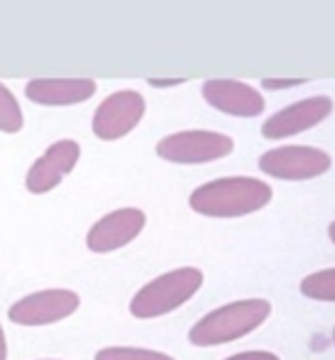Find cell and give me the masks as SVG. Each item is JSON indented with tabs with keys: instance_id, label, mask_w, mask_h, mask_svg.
<instances>
[{
	"instance_id": "1",
	"label": "cell",
	"mask_w": 335,
	"mask_h": 360,
	"mask_svg": "<svg viewBox=\"0 0 335 360\" xmlns=\"http://www.w3.org/2000/svg\"><path fill=\"white\" fill-rule=\"evenodd\" d=\"M273 191L267 181L255 177H223L198 186L191 193L193 212L207 218H239L264 209Z\"/></svg>"
},
{
	"instance_id": "2",
	"label": "cell",
	"mask_w": 335,
	"mask_h": 360,
	"mask_svg": "<svg viewBox=\"0 0 335 360\" xmlns=\"http://www.w3.org/2000/svg\"><path fill=\"white\" fill-rule=\"evenodd\" d=\"M271 314V303L264 298H244L205 314L189 333L193 347H220L241 340L258 330Z\"/></svg>"
},
{
	"instance_id": "3",
	"label": "cell",
	"mask_w": 335,
	"mask_h": 360,
	"mask_svg": "<svg viewBox=\"0 0 335 360\" xmlns=\"http://www.w3.org/2000/svg\"><path fill=\"white\" fill-rule=\"evenodd\" d=\"M202 271L196 266H182L149 280L138 294L131 298L129 312L136 319H156L168 312H175L187 301H191L202 287Z\"/></svg>"
},
{
	"instance_id": "4",
	"label": "cell",
	"mask_w": 335,
	"mask_h": 360,
	"mask_svg": "<svg viewBox=\"0 0 335 360\" xmlns=\"http://www.w3.org/2000/svg\"><path fill=\"white\" fill-rule=\"evenodd\" d=\"M234 149V140L218 131H177V134L165 136L158 140L156 154L163 161L182 163V165H198V163H211L227 156Z\"/></svg>"
},
{
	"instance_id": "5",
	"label": "cell",
	"mask_w": 335,
	"mask_h": 360,
	"mask_svg": "<svg viewBox=\"0 0 335 360\" xmlns=\"http://www.w3.org/2000/svg\"><path fill=\"white\" fill-rule=\"evenodd\" d=\"M331 156L324 149L308 145L273 147L260 156V170L283 181H308L331 170Z\"/></svg>"
},
{
	"instance_id": "6",
	"label": "cell",
	"mask_w": 335,
	"mask_h": 360,
	"mask_svg": "<svg viewBox=\"0 0 335 360\" xmlns=\"http://www.w3.org/2000/svg\"><path fill=\"white\" fill-rule=\"evenodd\" d=\"M81 307V296L72 289H42L19 298L7 312L10 321L19 326H49L58 323Z\"/></svg>"
},
{
	"instance_id": "7",
	"label": "cell",
	"mask_w": 335,
	"mask_h": 360,
	"mask_svg": "<svg viewBox=\"0 0 335 360\" xmlns=\"http://www.w3.org/2000/svg\"><path fill=\"white\" fill-rule=\"evenodd\" d=\"M145 115V99L136 90H120L108 94L94 110L92 131L99 140L113 143L129 136Z\"/></svg>"
},
{
	"instance_id": "8",
	"label": "cell",
	"mask_w": 335,
	"mask_h": 360,
	"mask_svg": "<svg viewBox=\"0 0 335 360\" xmlns=\"http://www.w3.org/2000/svg\"><path fill=\"white\" fill-rule=\"evenodd\" d=\"M147 216L136 207L115 209V212L101 216L90 230H87L85 243L92 252H113L129 245L136 236L145 230Z\"/></svg>"
},
{
	"instance_id": "9",
	"label": "cell",
	"mask_w": 335,
	"mask_h": 360,
	"mask_svg": "<svg viewBox=\"0 0 335 360\" xmlns=\"http://www.w3.org/2000/svg\"><path fill=\"white\" fill-rule=\"evenodd\" d=\"M333 112L331 96H308L296 103H289L287 108L273 112L262 124V136L267 140H285L296 134L317 127Z\"/></svg>"
},
{
	"instance_id": "10",
	"label": "cell",
	"mask_w": 335,
	"mask_h": 360,
	"mask_svg": "<svg viewBox=\"0 0 335 360\" xmlns=\"http://www.w3.org/2000/svg\"><path fill=\"white\" fill-rule=\"evenodd\" d=\"M78 159H81V145L76 140L65 138L49 145L46 152L30 165L28 174H25V188L34 195H44V193L53 191L60 186L65 174L76 168Z\"/></svg>"
},
{
	"instance_id": "11",
	"label": "cell",
	"mask_w": 335,
	"mask_h": 360,
	"mask_svg": "<svg viewBox=\"0 0 335 360\" xmlns=\"http://www.w3.org/2000/svg\"><path fill=\"white\" fill-rule=\"evenodd\" d=\"M202 96L211 108L234 117H258L264 110V96L253 85L234 78H211L202 85Z\"/></svg>"
},
{
	"instance_id": "12",
	"label": "cell",
	"mask_w": 335,
	"mask_h": 360,
	"mask_svg": "<svg viewBox=\"0 0 335 360\" xmlns=\"http://www.w3.org/2000/svg\"><path fill=\"white\" fill-rule=\"evenodd\" d=\"M96 92L92 78H32L25 96L39 106H76Z\"/></svg>"
},
{
	"instance_id": "13",
	"label": "cell",
	"mask_w": 335,
	"mask_h": 360,
	"mask_svg": "<svg viewBox=\"0 0 335 360\" xmlns=\"http://www.w3.org/2000/svg\"><path fill=\"white\" fill-rule=\"evenodd\" d=\"M301 294L312 301L335 303V269H324L301 280Z\"/></svg>"
},
{
	"instance_id": "14",
	"label": "cell",
	"mask_w": 335,
	"mask_h": 360,
	"mask_svg": "<svg viewBox=\"0 0 335 360\" xmlns=\"http://www.w3.org/2000/svg\"><path fill=\"white\" fill-rule=\"evenodd\" d=\"M23 129V110L10 92V87L0 83V131L3 134H19Z\"/></svg>"
},
{
	"instance_id": "15",
	"label": "cell",
	"mask_w": 335,
	"mask_h": 360,
	"mask_svg": "<svg viewBox=\"0 0 335 360\" xmlns=\"http://www.w3.org/2000/svg\"><path fill=\"white\" fill-rule=\"evenodd\" d=\"M94 360H175L172 356L154 349H138V347H106L96 351Z\"/></svg>"
},
{
	"instance_id": "16",
	"label": "cell",
	"mask_w": 335,
	"mask_h": 360,
	"mask_svg": "<svg viewBox=\"0 0 335 360\" xmlns=\"http://www.w3.org/2000/svg\"><path fill=\"white\" fill-rule=\"evenodd\" d=\"M308 78H262L264 90H289V87L305 85Z\"/></svg>"
},
{
	"instance_id": "17",
	"label": "cell",
	"mask_w": 335,
	"mask_h": 360,
	"mask_svg": "<svg viewBox=\"0 0 335 360\" xmlns=\"http://www.w3.org/2000/svg\"><path fill=\"white\" fill-rule=\"evenodd\" d=\"M225 360H280L273 351H241V354L227 356Z\"/></svg>"
},
{
	"instance_id": "18",
	"label": "cell",
	"mask_w": 335,
	"mask_h": 360,
	"mask_svg": "<svg viewBox=\"0 0 335 360\" xmlns=\"http://www.w3.org/2000/svg\"><path fill=\"white\" fill-rule=\"evenodd\" d=\"M187 83V78H147V85L152 87H175Z\"/></svg>"
},
{
	"instance_id": "19",
	"label": "cell",
	"mask_w": 335,
	"mask_h": 360,
	"mask_svg": "<svg viewBox=\"0 0 335 360\" xmlns=\"http://www.w3.org/2000/svg\"><path fill=\"white\" fill-rule=\"evenodd\" d=\"M0 360H7V340H5L3 326H0Z\"/></svg>"
},
{
	"instance_id": "20",
	"label": "cell",
	"mask_w": 335,
	"mask_h": 360,
	"mask_svg": "<svg viewBox=\"0 0 335 360\" xmlns=\"http://www.w3.org/2000/svg\"><path fill=\"white\" fill-rule=\"evenodd\" d=\"M329 239H331V241L335 243V221H333V223L329 225Z\"/></svg>"
},
{
	"instance_id": "21",
	"label": "cell",
	"mask_w": 335,
	"mask_h": 360,
	"mask_svg": "<svg viewBox=\"0 0 335 360\" xmlns=\"http://www.w3.org/2000/svg\"><path fill=\"white\" fill-rule=\"evenodd\" d=\"M333 345H335V328H333Z\"/></svg>"
}]
</instances>
